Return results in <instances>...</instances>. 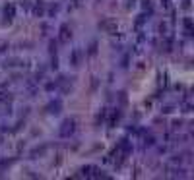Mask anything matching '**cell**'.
<instances>
[{"instance_id": "obj_16", "label": "cell", "mask_w": 194, "mask_h": 180, "mask_svg": "<svg viewBox=\"0 0 194 180\" xmlns=\"http://www.w3.org/2000/svg\"><path fill=\"white\" fill-rule=\"evenodd\" d=\"M6 48H8V45H6V43L0 45V54H2V52H6Z\"/></svg>"}, {"instance_id": "obj_1", "label": "cell", "mask_w": 194, "mask_h": 180, "mask_svg": "<svg viewBox=\"0 0 194 180\" xmlns=\"http://www.w3.org/2000/svg\"><path fill=\"white\" fill-rule=\"evenodd\" d=\"M99 29H103V31H107V33L115 35V33H117V23H115L111 18H105V19L99 22Z\"/></svg>"}, {"instance_id": "obj_11", "label": "cell", "mask_w": 194, "mask_h": 180, "mask_svg": "<svg viewBox=\"0 0 194 180\" xmlns=\"http://www.w3.org/2000/svg\"><path fill=\"white\" fill-rule=\"evenodd\" d=\"M144 22H146V16H144V14H142V16H138V19H136V27H140Z\"/></svg>"}, {"instance_id": "obj_12", "label": "cell", "mask_w": 194, "mask_h": 180, "mask_svg": "<svg viewBox=\"0 0 194 180\" xmlns=\"http://www.w3.org/2000/svg\"><path fill=\"white\" fill-rule=\"evenodd\" d=\"M10 99V93H2L0 91V101H8Z\"/></svg>"}, {"instance_id": "obj_4", "label": "cell", "mask_w": 194, "mask_h": 180, "mask_svg": "<svg viewBox=\"0 0 194 180\" xmlns=\"http://www.w3.org/2000/svg\"><path fill=\"white\" fill-rule=\"evenodd\" d=\"M4 16H6L8 22H12V19H14V16H16V8H14V4H8V6L4 8Z\"/></svg>"}, {"instance_id": "obj_5", "label": "cell", "mask_w": 194, "mask_h": 180, "mask_svg": "<svg viewBox=\"0 0 194 180\" xmlns=\"http://www.w3.org/2000/svg\"><path fill=\"white\" fill-rule=\"evenodd\" d=\"M70 64H72V66H78V64H80V51H72V54H70Z\"/></svg>"}, {"instance_id": "obj_9", "label": "cell", "mask_w": 194, "mask_h": 180, "mask_svg": "<svg viewBox=\"0 0 194 180\" xmlns=\"http://www.w3.org/2000/svg\"><path fill=\"white\" fill-rule=\"evenodd\" d=\"M183 25H184V29H187V33L190 35L192 33V22H190V18H184L183 19Z\"/></svg>"}, {"instance_id": "obj_7", "label": "cell", "mask_w": 194, "mask_h": 180, "mask_svg": "<svg viewBox=\"0 0 194 180\" xmlns=\"http://www.w3.org/2000/svg\"><path fill=\"white\" fill-rule=\"evenodd\" d=\"M49 112H52V114L60 112V101H56V103H51V105H49Z\"/></svg>"}, {"instance_id": "obj_10", "label": "cell", "mask_w": 194, "mask_h": 180, "mask_svg": "<svg viewBox=\"0 0 194 180\" xmlns=\"http://www.w3.org/2000/svg\"><path fill=\"white\" fill-rule=\"evenodd\" d=\"M33 10H35V14H37V16H43L45 8H43V4H41V0H39V2L35 4V8H33Z\"/></svg>"}, {"instance_id": "obj_17", "label": "cell", "mask_w": 194, "mask_h": 180, "mask_svg": "<svg viewBox=\"0 0 194 180\" xmlns=\"http://www.w3.org/2000/svg\"><path fill=\"white\" fill-rule=\"evenodd\" d=\"M55 87H56V83H47V89H49V91H52Z\"/></svg>"}, {"instance_id": "obj_15", "label": "cell", "mask_w": 194, "mask_h": 180, "mask_svg": "<svg viewBox=\"0 0 194 180\" xmlns=\"http://www.w3.org/2000/svg\"><path fill=\"white\" fill-rule=\"evenodd\" d=\"M183 8L188 10V8H190V0H183Z\"/></svg>"}, {"instance_id": "obj_14", "label": "cell", "mask_w": 194, "mask_h": 180, "mask_svg": "<svg viewBox=\"0 0 194 180\" xmlns=\"http://www.w3.org/2000/svg\"><path fill=\"white\" fill-rule=\"evenodd\" d=\"M105 114H107V112H105V110H101V112H99V114H97V124H99V122H101V120H103V118H105Z\"/></svg>"}, {"instance_id": "obj_3", "label": "cell", "mask_w": 194, "mask_h": 180, "mask_svg": "<svg viewBox=\"0 0 194 180\" xmlns=\"http://www.w3.org/2000/svg\"><path fill=\"white\" fill-rule=\"evenodd\" d=\"M58 39L62 41V43H66V41L72 39V31L68 29V25H62V27H60V35H58Z\"/></svg>"}, {"instance_id": "obj_13", "label": "cell", "mask_w": 194, "mask_h": 180, "mask_svg": "<svg viewBox=\"0 0 194 180\" xmlns=\"http://www.w3.org/2000/svg\"><path fill=\"white\" fill-rule=\"evenodd\" d=\"M144 145H154V138H146V140H144Z\"/></svg>"}, {"instance_id": "obj_2", "label": "cell", "mask_w": 194, "mask_h": 180, "mask_svg": "<svg viewBox=\"0 0 194 180\" xmlns=\"http://www.w3.org/2000/svg\"><path fill=\"white\" fill-rule=\"evenodd\" d=\"M76 130V120L74 118H68V120H64L62 122V128H60V134L66 138V136H70V134Z\"/></svg>"}, {"instance_id": "obj_8", "label": "cell", "mask_w": 194, "mask_h": 180, "mask_svg": "<svg viewBox=\"0 0 194 180\" xmlns=\"http://www.w3.org/2000/svg\"><path fill=\"white\" fill-rule=\"evenodd\" d=\"M118 120H121V110H115L113 116H111V120H109V124H111V126H115Z\"/></svg>"}, {"instance_id": "obj_6", "label": "cell", "mask_w": 194, "mask_h": 180, "mask_svg": "<svg viewBox=\"0 0 194 180\" xmlns=\"http://www.w3.org/2000/svg\"><path fill=\"white\" fill-rule=\"evenodd\" d=\"M45 151H47V145H41V147H35V149L31 151V159H37V155H43Z\"/></svg>"}]
</instances>
